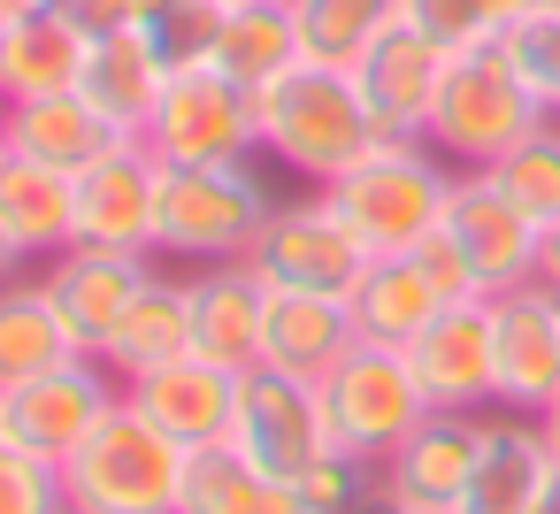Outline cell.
Returning <instances> with one entry per match:
<instances>
[{
    "label": "cell",
    "mask_w": 560,
    "mask_h": 514,
    "mask_svg": "<svg viewBox=\"0 0 560 514\" xmlns=\"http://www.w3.org/2000/svg\"><path fill=\"white\" fill-rule=\"evenodd\" d=\"M254 124H261V154L307 185H330L346 177L384 131L353 85V70H323V62H300L284 70L277 85L254 93Z\"/></svg>",
    "instance_id": "6da1fadb"
},
{
    "label": "cell",
    "mask_w": 560,
    "mask_h": 514,
    "mask_svg": "<svg viewBox=\"0 0 560 514\" xmlns=\"http://www.w3.org/2000/svg\"><path fill=\"white\" fill-rule=\"evenodd\" d=\"M277 192L261 185L254 162H162L154 177V261H246V246L261 238Z\"/></svg>",
    "instance_id": "7a4b0ae2"
},
{
    "label": "cell",
    "mask_w": 560,
    "mask_h": 514,
    "mask_svg": "<svg viewBox=\"0 0 560 514\" xmlns=\"http://www.w3.org/2000/svg\"><path fill=\"white\" fill-rule=\"evenodd\" d=\"M445 192H453V162L430 139H376L346 177L323 185V200L369 254H407L422 231H438Z\"/></svg>",
    "instance_id": "3957f363"
},
{
    "label": "cell",
    "mask_w": 560,
    "mask_h": 514,
    "mask_svg": "<svg viewBox=\"0 0 560 514\" xmlns=\"http://www.w3.org/2000/svg\"><path fill=\"white\" fill-rule=\"evenodd\" d=\"M185 445L154 430L131 399L62 460V499L70 514H177L185 499Z\"/></svg>",
    "instance_id": "277c9868"
},
{
    "label": "cell",
    "mask_w": 560,
    "mask_h": 514,
    "mask_svg": "<svg viewBox=\"0 0 560 514\" xmlns=\"http://www.w3.org/2000/svg\"><path fill=\"white\" fill-rule=\"evenodd\" d=\"M545 124L537 93L522 85L514 55L491 39V47H468V55H445V85H438V108H430V147L453 162V170H491L506 147H522L529 131Z\"/></svg>",
    "instance_id": "5b68a950"
},
{
    "label": "cell",
    "mask_w": 560,
    "mask_h": 514,
    "mask_svg": "<svg viewBox=\"0 0 560 514\" xmlns=\"http://www.w3.org/2000/svg\"><path fill=\"white\" fill-rule=\"evenodd\" d=\"M315 392H323V414H330V445L369 460V468H384L415 437V422L430 414L407 353L399 346H369V338H353L346 361H330L315 376Z\"/></svg>",
    "instance_id": "8992f818"
},
{
    "label": "cell",
    "mask_w": 560,
    "mask_h": 514,
    "mask_svg": "<svg viewBox=\"0 0 560 514\" xmlns=\"http://www.w3.org/2000/svg\"><path fill=\"white\" fill-rule=\"evenodd\" d=\"M246 269H254L269 292H323V300H346V292L361 284V269H369V246L338 223V208H330L323 185H315V192L269 208L261 238L246 246Z\"/></svg>",
    "instance_id": "52a82bcc"
},
{
    "label": "cell",
    "mask_w": 560,
    "mask_h": 514,
    "mask_svg": "<svg viewBox=\"0 0 560 514\" xmlns=\"http://www.w3.org/2000/svg\"><path fill=\"white\" fill-rule=\"evenodd\" d=\"M154 162H254L261 154V124H254V93L238 78H223L215 62L170 70L162 108L139 139Z\"/></svg>",
    "instance_id": "ba28073f"
},
{
    "label": "cell",
    "mask_w": 560,
    "mask_h": 514,
    "mask_svg": "<svg viewBox=\"0 0 560 514\" xmlns=\"http://www.w3.org/2000/svg\"><path fill=\"white\" fill-rule=\"evenodd\" d=\"M116 407H124V384H116V369L93 361V353H78V361L32 376V384H16V392H0L9 445L32 453V460H55V468H62Z\"/></svg>",
    "instance_id": "9c48e42d"
},
{
    "label": "cell",
    "mask_w": 560,
    "mask_h": 514,
    "mask_svg": "<svg viewBox=\"0 0 560 514\" xmlns=\"http://www.w3.org/2000/svg\"><path fill=\"white\" fill-rule=\"evenodd\" d=\"M154 254H139V246H62L55 261H39V284H47V300H55V315H62V330L78 338V353H93L101 361V346L116 338V323L131 315V300L154 284Z\"/></svg>",
    "instance_id": "30bf717a"
},
{
    "label": "cell",
    "mask_w": 560,
    "mask_h": 514,
    "mask_svg": "<svg viewBox=\"0 0 560 514\" xmlns=\"http://www.w3.org/2000/svg\"><path fill=\"white\" fill-rule=\"evenodd\" d=\"M231 445L246 460H261L269 476H307L330 445V414H323V392L307 376H284V369H246L238 376V422H231Z\"/></svg>",
    "instance_id": "8fae6325"
},
{
    "label": "cell",
    "mask_w": 560,
    "mask_h": 514,
    "mask_svg": "<svg viewBox=\"0 0 560 514\" xmlns=\"http://www.w3.org/2000/svg\"><path fill=\"white\" fill-rule=\"evenodd\" d=\"M445 238L468 254L483 300L514 292V284H537V254H545V231L483 177V170H453V192H445Z\"/></svg>",
    "instance_id": "7c38bea8"
},
{
    "label": "cell",
    "mask_w": 560,
    "mask_h": 514,
    "mask_svg": "<svg viewBox=\"0 0 560 514\" xmlns=\"http://www.w3.org/2000/svg\"><path fill=\"white\" fill-rule=\"evenodd\" d=\"M422 399L445 414H491L499 407V361H491V300H453L415 346H399Z\"/></svg>",
    "instance_id": "4fadbf2b"
},
{
    "label": "cell",
    "mask_w": 560,
    "mask_h": 514,
    "mask_svg": "<svg viewBox=\"0 0 560 514\" xmlns=\"http://www.w3.org/2000/svg\"><path fill=\"white\" fill-rule=\"evenodd\" d=\"M491 361H499V407L545 414L560 399V292L514 284L491 300Z\"/></svg>",
    "instance_id": "5bb4252c"
},
{
    "label": "cell",
    "mask_w": 560,
    "mask_h": 514,
    "mask_svg": "<svg viewBox=\"0 0 560 514\" xmlns=\"http://www.w3.org/2000/svg\"><path fill=\"white\" fill-rule=\"evenodd\" d=\"M476 445H483V414H445L430 407L415 422V437L376 468V491L407 514H453L468 476H476Z\"/></svg>",
    "instance_id": "9a60e30c"
},
{
    "label": "cell",
    "mask_w": 560,
    "mask_h": 514,
    "mask_svg": "<svg viewBox=\"0 0 560 514\" xmlns=\"http://www.w3.org/2000/svg\"><path fill=\"white\" fill-rule=\"evenodd\" d=\"M124 399H131L154 430H170L185 453H200V445H223L231 422H238V369L185 353V361H170V369L124 384Z\"/></svg>",
    "instance_id": "2e32d148"
},
{
    "label": "cell",
    "mask_w": 560,
    "mask_h": 514,
    "mask_svg": "<svg viewBox=\"0 0 560 514\" xmlns=\"http://www.w3.org/2000/svg\"><path fill=\"white\" fill-rule=\"evenodd\" d=\"M353 85L376 116L384 139H422L430 131V108H438V85H445V47H430L422 32L392 24L361 62H353Z\"/></svg>",
    "instance_id": "e0dca14e"
},
{
    "label": "cell",
    "mask_w": 560,
    "mask_h": 514,
    "mask_svg": "<svg viewBox=\"0 0 560 514\" xmlns=\"http://www.w3.org/2000/svg\"><path fill=\"white\" fill-rule=\"evenodd\" d=\"M552 468H560V460H552L537 414L491 407V414H483V445H476V476H468V491H460L453 514H537Z\"/></svg>",
    "instance_id": "ac0fdd59"
},
{
    "label": "cell",
    "mask_w": 560,
    "mask_h": 514,
    "mask_svg": "<svg viewBox=\"0 0 560 514\" xmlns=\"http://www.w3.org/2000/svg\"><path fill=\"white\" fill-rule=\"evenodd\" d=\"M85 55H93V32L70 9H9L0 16V108L78 93Z\"/></svg>",
    "instance_id": "d6986e66"
},
{
    "label": "cell",
    "mask_w": 560,
    "mask_h": 514,
    "mask_svg": "<svg viewBox=\"0 0 560 514\" xmlns=\"http://www.w3.org/2000/svg\"><path fill=\"white\" fill-rule=\"evenodd\" d=\"M154 177H162V162L139 139L108 147L93 170H78V238L85 246H139V254H154L147 246L154 238Z\"/></svg>",
    "instance_id": "ffe728a7"
},
{
    "label": "cell",
    "mask_w": 560,
    "mask_h": 514,
    "mask_svg": "<svg viewBox=\"0 0 560 514\" xmlns=\"http://www.w3.org/2000/svg\"><path fill=\"white\" fill-rule=\"evenodd\" d=\"M192 292V353L223 361V369H261V315H269V284L246 261H208L185 277Z\"/></svg>",
    "instance_id": "44dd1931"
},
{
    "label": "cell",
    "mask_w": 560,
    "mask_h": 514,
    "mask_svg": "<svg viewBox=\"0 0 560 514\" xmlns=\"http://www.w3.org/2000/svg\"><path fill=\"white\" fill-rule=\"evenodd\" d=\"M162 85H170V62H162V47H154L147 24L101 32L93 55H85V78H78V93H85L124 139H147V124H154V108H162Z\"/></svg>",
    "instance_id": "7402d4cb"
},
{
    "label": "cell",
    "mask_w": 560,
    "mask_h": 514,
    "mask_svg": "<svg viewBox=\"0 0 560 514\" xmlns=\"http://www.w3.org/2000/svg\"><path fill=\"white\" fill-rule=\"evenodd\" d=\"M0 131H9V154L47 162L62 177L93 170L108 147H124V131L85 101V93H47V101H9L0 108Z\"/></svg>",
    "instance_id": "603a6c76"
},
{
    "label": "cell",
    "mask_w": 560,
    "mask_h": 514,
    "mask_svg": "<svg viewBox=\"0 0 560 514\" xmlns=\"http://www.w3.org/2000/svg\"><path fill=\"white\" fill-rule=\"evenodd\" d=\"M445 307H453V300L422 277V261H415V254H369L361 284L346 292L353 338H369V346H415Z\"/></svg>",
    "instance_id": "cb8c5ba5"
},
{
    "label": "cell",
    "mask_w": 560,
    "mask_h": 514,
    "mask_svg": "<svg viewBox=\"0 0 560 514\" xmlns=\"http://www.w3.org/2000/svg\"><path fill=\"white\" fill-rule=\"evenodd\" d=\"M192 353V292H185V277H170V261L154 269V284L131 300V315L116 323V338L101 346V361L116 369V384H139V376H154V369H170V361H185Z\"/></svg>",
    "instance_id": "d4e9b609"
},
{
    "label": "cell",
    "mask_w": 560,
    "mask_h": 514,
    "mask_svg": "<svg viewBox=\"0 0 560 514\" xmlns=\"http://www.w3.org/2000/svg\"><path fill=\"white\" fill-rule=\"evenodd\" d=\"M353 346V315L346 300H323V292H269V315H261V369H284V376H323L330 361H346Z\"/></svg>",
    "instance_id": "484cf974"
},
{
    "label": "cell",
    "mask_w": 560,
    "mask_h": 514,
    "mask_svg": "<svg viewBox=\"0 0 560 514\" xmlns=\"http://www.w3.org/2000/svg\"><path fill=\"white\" fill-rule=\"evenodd\" d=\"M177 514H307L300 483L292 476H269L261 460H246L231 437L223 445H200L185 460V499Z\"/></svg>",
    "instance_id": "4316f807"
},
{
    "label": "cell",
    "mask_w": 560,
    "mask_h": 514,
    "mask_svg": "<svg viewBox=\"0 0 560 514\" xmlns=\"http://www.w3.org/2000/svg\"><path fill=\"white\" fill-rule=\"evenodd\" d=\"M0 223L16 231V246L32 254V269L55 261L62 246H78V177L9 154V162H0Z\"/></svg>",
    "instance_id": "83f0119b"
},
{
    "label": "cell",
    "mask_w": 560,
    "mask_h": 514,
    "mask_svg": "<svg viewBox=\"0 0 560 514\" xmlns=\"http://www.w3.org/2000/svg\"><path fill=\"white\" fill-rule=\"evenodd\" d=\"M300 62H307V47H300V24H292V0H246V9H223V32H215V70L223 78L261 93L284 70H300Z\"/></svg>",
    "instance_id": "f1b7e54d"
},
{
    "label": "cell",
    "mask_w": 560,
    "mask_h": 514,
    "mask_svg": "<svg viewBox=\"0 0 560 514\" xmlns=\"http://www.w3.org/2000/svg\"><path fill=\"white\" fill-rule=\"evenodd\" d=\"M78 361V338L62 330L55 300L39 277H16V284H0V392H16L47 369Z\"/></svg>",
    "instance_id": "f546056e"
},
{
    "label": "cell",
    "mask_w": 560,
    "mask_h": 514,
    "mask_svg": "<svg viewBox=\"0 0 560 514\" xmlns=\"http://www.w3.org/2000/svg\"><path fill=\"white\" fill-rule=\"evenodd\" d=\"M292 24H300L307 62L353 70V62L399 24V0H292Z\"/></svg>",
    "instance_id": "4dcf8cb0"
},
{
    "label": "cell",
    "mask_w": 560,
    "mask_h": 514,
    "mask_svg": "<svg viewBox=\"0 0 560 514\" xmlns=\"http://www.w3.org/2000/svg\"><path fill=\"white\" fill-rule=\"evenodd\" d=\"M483 177H491L537 231H552V223H560V116H545V124H537L522 147H506Z\"/></svg>",
    "instance_id": "1f68e13d"
},
{
    "label": "cell",
    "mask_w": 560,
    "mask_h": 514,
    "mask_svg": "<svg viewBox=\"0 0 560 514\" xmlns=\"http://www.w3.org/2000/svg\"><path fill=\"white\" fill-rule=\"evenodd\" d=\"M399 24L422 32V39L445 47V55H468V47H491V39H499L491 0H399Z\"/></svg>",
    "instance_id": "d6a6232c"
},
{
    "label": "cell",
    "mask_w": 560,
    "mask_h": 514,
    "mask_svg": "<svg viewBox=\"0 0 560 514\" xmlns=\"http://www.w3.org/2000/svg\"><path fill=\"white\" fill-rule=\"evenodd\" d=\"M499 47L514 55V70H522V85L537 93V108L560 116V9L522 16L514 32H499Z\"/></svg>",
    "instance_id": "836d02e7"
},
{
    "label": "cell",
    "mask_w": 560,
    "mask_h": 514,
    "mask_svg": "<svg viewBox=\"0 0 560 514\" xmlns=\"http://www.w3.org/2000/svg\"><path fill=\"white\" fill-rule=\"evenodd\" d=\"M162 62L170 70H192V62H215V32H223V9L215 0H170V9L147 24Z\"/></svg>",
    "instance_id": "e575fe53"
},
{
    "label": "cell",
    "mask_w": 560,
    "mask_h": 514,
    "mask_svg": "<svg viewBox=\"0 0 560 514\" xmlns=\"http://www.w3.org/2000/svg\"><path fill=\"white\" fill-rule=\"evenodd\" d=\"M0 514H70L62 468L55 460H32L16 445H0Z\"/></svg>",
    "instance_id": "d590c367"
},
{
    "label": "cell",
    "mask_w": 560,
    "mask_h": 514,
    "mask_svg": "<svg viewBox=\"0 0 560 514\" xmlns=\"http://www.w3.org/2000/svg\"><path fill=\"white\" fill-rule=\"evenodd\" d=\"M369 491H376V468H369V460H353V453H323V460L300 476L307 514H353Z\"/></svg>",
    "instance_id": "8d00e7d4"
},
{
    "label": "cell",
    "mask_w": 560,
    "mask_h": 514,
    "mask_svg": "<svg viewBox=\"0 0 560 514\" xmlns=\"http://www.w3.org/2000/svg\"><path fill=\"white\" fill-rule=\"evenodd\" d=\"M407 254L422 261V277H430V284H438L445 300H483V284H476V269H468V254H460V246L445 238V223H438V231H422V238H415Z\"/></svg>",
    "instance_id": "74e56055"
},
{
    "label": "cell",
    "mask_w": 560,
    "mask_h": 514,
    "mask_svg": "<svg viewBox=\"0 0 560 514\" xmlns=\"http://www.w3.org/2000/svg\"><path fill=\"white\" fill-rule=\"evenodd\" d=\"M70 16L101 39V32H124V24H139V9H131V0H70Z\"/></svg>",
    "instance_id": "f35d334b"
},
{
    "label": "cell",
    "mask_w": 560,
    "mask_h": 514,
    "mask_svg": "<svg viewBox=\"0 0 560 514\" xmlns=\"http://www.w3.org/2000/svg\"><path fill=\"white\" fill-rule=\"evenodd\" d=\"M24 269H32V254L16 246V231H9V223H0V284H16Z\"/></svg>",
    "instance_id": "ab89813d"
},
{
    "label": "cell",
    "mask_w": 560,
    "mask_h": 514,
    "mask_svg": "<svg viewBox=\"0 0 560 514\" xmlns=\"http://www.w3.org/2000/svg\"><path fill=\"white\" fill-rule=\"evenodd\" d=\"M537 284H552V292H560V223L545 231V254H537Z\"/></svg>",
    "instance_id": "60d3db41"
},
{
    "label": "cell",
    "mask_w": 560,
    "mask_h": 514,
    "mask_svg": "<svg viewBox=\"0 0 560 514\" xmlns=\"http://www.w3.org/2000/svg\"><path fill=\"white\" fill-rule=\"evenodd\" d=\"M537 430H545V445H552V460H560V399H552V407L537 414Z\"/></svg>",
    "instance_id": "b9f144b4"
},
{
    "label": "cell",
    "mask_w": 560,
    "mask_h": 514,
    "mask_svg": "<svg viewBox=\"0 0 560 514\" xmlns=\"http://www.w3.org/2000/svg\"><path fill=\"white\" fill-rule=\"evenodd\" d=\"M537 514H560V468H552V483H545V499H537Z\"/></svg>",
    "instance_id": "7bdbcfd3"
},
{
    "label": "cell",
    "mask_w": 560,
    "mask_h": 514,
    "mask_svg": "<svg viewBox=\"0 0 560 514\" xmlns=\"http://www.w3.org/2000/svg\"><path fill=\"white\" fill-rule=\"evenodd\" d=\"M131 9H139V24H154V16L170 9V0H131Z\"/></svg>",
    "instance_id": "ee69618b"
},
{
    "label": "cell",
    "mask_w": 560,
    "mask_h": 514,
    "mask_svg": "<svg viewBox=\"0 0 560 514\" xmlns=\"http://www.w3.org/2000/svg\"><path fill=\"white\" fill-rule=\"evenodd\" d=\"M9 9H70V0H9Z\"/></svg>",
    "instance_id": "f6af8a7d"
},
{
    "label": "cell",
    "mask_w": 560,
    "mask_h": 514,
    "mask_svg": "<svg viewBox=\"0 0 560 514\" xmlns=\"http://www.w3.org/2000/svg\"><path fill=\"white\" fill-rule=\"evenodd\" d=\"M529 9H537V16H545V9H560V0H529Z\"/></svg>",
    "instance_id": "bcb514c9"
},
{
    "label": "cell",
    "mask_w": 560,
    "mask_h": 514,
    "mask_svg": "<svg viewBox=\"0 0 560 514\" xmlns=\"http://www.w3.org/2000/svg\"><path fill=\"white\" fill-rule=\"evenodd\" d=\"M0 162H9V131H0Z\"/></svg>",
    "instance_id": "7dc6e473"
},
{
    "label": "cell",
    "mask_w": 560,
    "mask_h": 514,
    "mask_svg": "<svg viewBox=\"0 0 560 514\" xmlns=\"http://www.w3.org/2000/svg\"><path fill=\"white\" fill-rule=\"evenodd\" d=\"M215 9H246V0H215Z\"/></svg>",
    "instance_id": "c3c4849f"
},
{
    "label": "cell",
    "mask_w": 560,
    "mask_h": 514,
    "mask_svg": "<svg viewBox=\"0 0 560 514\" xmlns=\"http://www.w3.org/2000/svg\"><path fill=\"white\" fill-rule=\"evenodd\" d=\"M0 445H9V422H0Z\"/></svg>",
    "instance_id": "681fc988"
},
{
    "label": "cell",
    "mask_w": 560,
    "mask_h": 514,
    "mask_svg": "<svg viewBox=\"0 0 560 514\" xmlns=\"http://www.w3.org/2000/svg\"><path fill=\"white\" fill-rule=\"evenodd\" d=\"M0 16H9V0H0Z\"/></svg>",
    "instance_id": "f907efd6"
},
{
    "label": "cell",
    "mask_w": 560,
    "mask_h": 514,
    "mask_svg": "<svg viewBox=\"0 0 560 514\" xmlns=\"http://www.w3.org/2000/svg\"><path fill=\"white\" fill-rule=\"evenodd\" d=\"M392 514H407V506H392Z\"/></svg>",
    "instance_id": "816d5d0a"
}]
</instances>
